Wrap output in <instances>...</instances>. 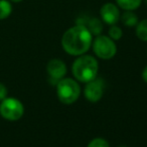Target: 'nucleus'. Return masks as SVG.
<instances>
[{
    "mask_svg": "<svg viewBox=\"0 0 147 147\" xmlns=\"http://www.w3.org/2000/svg\"><path fill=\"white\" fill-rule=\"evenodd\" d=\"M93 35L84 24H79L71 27L64 33L62 46L70 55H83L92 46Z\"/></svg>",
    "mask_w": 147,
    "mask_h": 147,
    "instance_id": "f257e3e1",
    "label": "nucleus"
},
{
    "mask_svg": "<svg viewBox=\"0 0 147 147\" xmlns=\"http://www.w3.org/2000/svg\"><path fill=\"white\" fill-rule=\"evenodd\" d=\"M99 70L98 61L91 55H80L73 63L72 71L77 80L81 82H87L97 77Z\"/></svg>",
    "mask_w": 147,
    "mask_h": 147,
    "instance_id": "f03ea898",
    "label": "nucleus"
},
{
    "mask_svg": "<svg viewBox=\"0 0 147 147\" xmlns=\"http://www.w3.org/2000/svg\"><path fill=\"white\" fill-rule=\"evenodd\" d=\"M57 94L59 101L65 104H72L78 100L81 94V87L76 80L63 78L57 84Z\"/></svg>",
    "mask_w": 147,
    "mask_h": 147,
    "instance_id": "7ed1b4c3",
    "label": "nucleus"
},
{
    "mask_svg": "<svg viewBox=\"0 0 147 147\" xmlns=\"http://www.w3.org/2000/svg\"><path fill=\"white\" fill-rule=\"evenodd\" d=\"M92 46L94 53L100 59H111L117 53L115 41L106 35H98L92 42Z\"/></svg>",
    "mask_w": 147,
    "mask_h": 147,
    "instance_id": "20e7f679",
    "label": "nucleus"
},
{
    "mask_svg": "<svg viewBox=\"0 0 147 147\" xmlns=\"http://www.w3.org/2000/svg\"><path fill=\"white\" fill-rule=\"evenodd\" d=\"M24 113V106L18 99L6 97L0 103V115L6 120L16 121L20 119Z\"/></svg>",
    "mask_w": 147,
    "mask_h": 147,
    "instance_id": "39448f33",
    "label": "nucleus"
},
{
    "mask_svg": "<svg viewBox=\"0 0 147 147\" xmlns=\"http://www.w3.org/2000/svg\"><path fill=\"white\" fill-rule=\"evenodd\" d=\"M104 81L100 78H95V79L87 82V85L84 90L85 96L90 102H97L102 98L103 93H104Z\"/></svg>",
    "mask_w": 147,
    "mask_h": 147,
    "instance_id": "423d86ee",
    "label": "nucleus"
},
{
    "mask_svg": "<svg viewBox=\"0 0 147 147\" xmlns=\"http://www.w3.org/2000/svg\"><path fill=\"white\" fill-rule=\"evenodd\" d=\"M100 16L106 24L114 25V24H117V22L120 20L121 14L119 11V7L116 4L108 2L101 7Z\"/></svg>",
    "mask_w": 147,
    "mask_h": 147,
    "instance_id": "0eeeda50",
    "label": "nucleus"
},
{
    "mask_svg": "<svg viewBox=\"0 0 147 147\" xmlns=\"http://www.w3.org/2000/svg\"><path fill=\"white\" fill-rule=\"evenodd\" d=\"M47 73L49 77L55 80H61L67 74V66L65 62L61 59H51L49 61L46 66Z\"/></svg>",
    "mask_w": 147,
    "mask_h": 147,
    "instance_id": "6e6552de",
    "label": "nucleus"
},
{
    "mask_svg": "<svg viewBox=\"0 0 147 147\" xmlns=\"http://www.w3.org/2000/svg\"><path fill=\"white\" fill-rule=\"evenodd\" d=\"M120 20L127 27H134L139 22L137 15L133 11H130V10H125V12L120 16Z\"/></svg>",
    "mask_w": 147,
    "mask_h": 147,
    "instance_id": "1a4fd4ad",
    "label": "nucleus"
},
{
    "mask_svg": "<svg viewBox=\"0 0 147 147\" xmlns=\"http://www.w3.org/2000/svg\"><path fill=\"white\" fill-rule=\"evenodd\" d=\"M116 3L121 9L133 11L141 5L142 0H116Z\"/></svg>",
    "mask_w": 147,
    "mask_h": 147,
    "instance_id": "9d476101",
    "label": "nucleus"
},
{
    "mask_svg": "<svg viewBox=\"0 0 147 147\" xmlns=\"http://www.w3.org/2000/svg\"><path fill=\"white\" fill-rule=\"evenodd\" d=\"M87 28L89 29V31L91 32L92 35H100L103 31V24L102 22L100 21V19L98 18H92V19L89 21L88 26H86Z\"/></svg>",
    "mask_w": 147,
    "mask_h": 147,
    "instance_id": "9b49d317",
    "label": "nucleus"
},
{
    "mask_svg": "<svg viewBox=\"0 0 147 147\" xmlns=\"http://www.w3.org/2000/svg\"><path fill=\"white\" fill-rule=\"evenodd\" d=\"M12 12V5L9 0H0V20L6 19Z\"/></svg>",
    "mask_w": 147,
    "mask_h": 147,
    "instance_id": "f8f14e48",
    "label": "nucleus"
},
{
    "mask_svg": "<svg viewBox=\"0 0 147 147\" xmlns=\"http://www.w3.org/2000/svg\"><path fill=\"white\" fill-rule=\"evenodd\" d=\"M136 35L140 40L147 42V19H143L136 25Z\"/></svg>",
    "mask_w": 147,
    "mask_h": 147,
    "instance_id": "ddd939ff",
    "label": "nucleus"
},
{
    "mask_svg": "<svg viewBox=\"0 0 147 147\" xmlns=\"http://www.w3.org/2000/svg\"><path fill=\"white\" fill-rule=\"evenodd\" d=\"M122 35H123V32H122V29L119 26H117L116 24L110 26V28H109V37L111 39H113L114 41L120 40L122 38Z\"/></svg>",
    "mask_w": 147,
    "mask_h": 147,
    "instance_id": "4468645a",
    "label": "nucleus"
},
{
    "mask_svg": "<svg viewBox=\"0 0 147 147\" xmlns=\"http://www.w3.org/2000/svg\"><path fill=\"white\" fill-rule=\"evenodd\" d=\"M88 147H110L109 143L103 138H95L89 143Z\"/></svg>",
    "mask_w": 147,
    "mask_h": 147,
    "instance_id": "2eb2a0df",
    "label": "nucleus"
},
{
    "mask_svg": "<svg viewBox=\"0 0 147 147\" xmlns=\"http://www.w3.org/2000/svg\"><path fill=\"white\" fill-rule=\"evenodd\" d=\"M7 93H8L7 87H6L3 83H1V82H0V101L3 100L4 98H6V97H7Z\"/></svg>",
    "mask_w": 147,
    "mask_h": 147,
    "instance_id": "dca6fc26",
    "label": "nucleus"
},
{
    "mask_svg": "<svg viewBox=\"0 0 147 147\" xmlns=\"http://www.w3.org/2000/svg\"><path fill=\"white\" fill-rule=\"evenodd\" d=\"M142 78H143V80L147 83V66L143 69V72H142Z\"/></svg>",
    "mask_w": 147,
    "mask_h": 147,
    "instance_id": "f3484780",
    "label": "nucleus"
},
{
    "mask_svg": "<svg viewBox=\"0 0 147 147\" xmlns=\"http://www.w3.org/2000/svg\"><path fill=\"white\" fill-rule=\"evenodd\" d=\"M9 1H11V2H14V3H18V2H21L22 0H9Z\"/></svg>",
    "mask_w": 147,
    "mask_h": 147,
    "instance_id": "a211bd4d",
    "label": "nucleus"
},
{
    "mask_svg": "<svg viewBox=\"0 0 147 147\" xmlns=\"http://www.w3.org/2000/svg\"><path fill=\"white\" fill-rule=\"evenodd\" d=\"M119 147H127V146H125V145H122V146H119Z\"/></svg>",
    "mask_w": 147,
    "mask_h": 147,
    "instance_id": "6ab92c4d",
    "label": "nucleus"
},
{
    "mask_svg": "<svg viewBox=\"0 0 147 147\" xmlns=\"http://www.w3.org/2000/svg\"><path fill=\"white\" fill-rule=\"evenodd\" d=\"M144 2H145V3L147 4V0H144Z\"/></svg>",
    "mask_w": 147,
    "mask_h": 147,
    "instance_id": "aec40b11",
    "label": "nucleus"
}]
</instances>
